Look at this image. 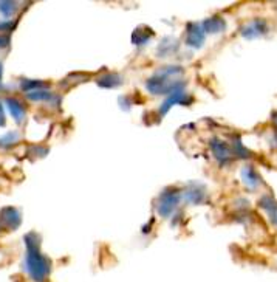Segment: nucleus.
<instances>
[{
  "instance_id": "obj_2",
  "label": "nucleus",
  "mask_w": 277,
  "mask_h": 282,
  "mask_svg": "<svg viewBox=\"0 0 277 282\" xmlns=\"http://www.w3.org/2000/svg\"><path fill=\"white\" fill-rule=\"evenodd\" d=\"M9 102V107H11V112H12V115H14L16 117V120L17 121H20L22 120V117H23V112H25V109H23V106L20 104V102H17V101H12V99H9L8 101Z\"/></svg>"
},
{
  "instance_id": "obj_3",
  "label": "nucleus",
  "mask_w": 277,
  "mask_h": 282,
  "mask_svg": "<svg viewBox=\"0 0 277 282\" xmlns=\"http://www.w3.org/2000/svg\"><path fill=\"white\" fill-rule=\"evenodd\" d=\"M0 74H2V69H0Z\"/></svg>"
},
{
  "instance_id": "obj_1",
  "label": "nucleus",
  "mask_w": 277,
  "mask_h": 282,
  "mask_svg": "<svg viewBox=\"0 0 277 282\" xmlns=\"http://www.w3.org/2000/svg\"><path fill=\"white\" fill-rule=\"evenodd\" d=\"M28 240V254H27V270L30 278L34 282H44L47 281L50 270H52V265H50L48 259L44 258L39 251V247H37L36 242H31L30 239H25Z\"/></svg>"
}]
</instances>
